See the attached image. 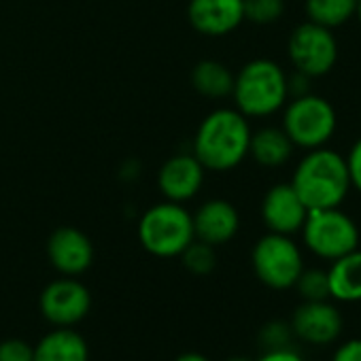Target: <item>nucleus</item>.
I'll return each instance as SVG.
<instances>
[{"label": "nucleus", "instance_id": "1", "mask_svg": "<svg viewBox=\"0 0 361 361\" xmlns=\"http://www.w3.org/2000/svg\"><path fill=\"white\" fill-rule=\"evenodd\" d=\"M251 132L238 109H217L200 121L192 153L211 172L234 170L249 157Z\"/></svg>", "mask_w": 361, "mask_h": 361}, {"label": "nucleus", "instance_id": "2", "mask_svg": "<svg viewBox=\"0 0 361 361\" xmlns=\"http://www.w3.org/2000/svg\"><path fill=\"white\" fill-rule=\"evenodd\" d=\"M291 188L308 211L340 207L353 190L346 157L329 147L306 151L293 170Z\"/></svg>", "mask_w": 361, "mask_h": 361}, {"label": "nucleus", "instance_id": "3", "mask_svg": "<svg viewBox=\"0 0 361 361\" xmlns=\"http://www.w3.org/2000/svg\"><path fill=\"white\" fill-rule=\"evenodd\" d=\"M232 98L247 119L270 117L289 100L287 73L274 60H251L234 75Z\"/></svg>", "mask_w": 361, "mask_h": 361}, {"label": "nucleus", "instance_id": "4", "mask_svg": "<svg viewBox=\"0 0 361 361\" xmlns=\"http://www.w3.org/2000/svg\"><path fill=\"white\" fill-rule=\"evenodd\" d=\"M194 238L192 213L178 202L153 204L138 221V240L155 257H178Z\"/></svg>", "mask_w": 361, "mask_h": 361}, {"label": "nucleus", "instance_id": "5", "mask_svg": "<svg viewBox=\"0 0 361 361\" xmlns=\"http://www.w3.org/2000/svg\"><path fill=\"white\" fill-rule=\"evenodd\" d=\"M283 109L281 128L298 149L310 151L327 147L338 130V113L334 104L312 92L287 100Z\"/></svg>", "mask_w": 361, "mask_h": 361}, {"label": "nucleus", "instance_id": "6", "mask_svg": "<svg viewBox=\"0 0 361 361\" xmlns=\"http://www.w3.org/2000/svg\"><path fill=\"white\" fill-rule=\"evenodd\" d=\"M304 247L323 262H334L355 249H359L361 232L357 221L340 207L308 211L302 226Z\"/></svg>", "mask_w": 361, "mask_h": 361}, {"label": "nucleus", "instance_id": "7", "mask_svg": "<svg viewBox=\"0 0 361 361\" xmlns=\"http://www.w3.org/2000/svg\"><path fill=\"white\" fill-rule=\"evenodd\" d=\"M251 264L255 276L270 289H291L304 270V255L291 236L268 232L262 236L253 251Z\"/></svg>", "mask_w": 361, "mask_h": 361}, {"label": "nucleus", "instance_id": "8", "mask_svg": "<svg viewBox=\"0 0 361 361\" xmlns=\"http://www.w3.org/2000/svg\"><path fill=\"white\" fill-rule=\"evenodd\" d=\"M289 62L298 73L308 75L310 79H319L329 75L340 58L338 39L334 30L323 28L312 22H304L293 28L287 43Z\"/></svg>", "mask_w": 361, "mask_h": 361}, {"label": "nucleus", "instance_id": "9", "mask_svg": "<svg viewBox=\"0 0 361 361\" xmlns=\"http://www.w3.org/2000/svg\"><path fill=\"white\" fill-rule=\"evenodd\" d=\"M90 308L92 293L75 276L58 279L49 283L41 293V312L49 323L58 327H71L83 321Z\"/></svg>", "mask_w": 361, "mask_h": 361}, {"label": "nucleus", "instance_id": "10", "mask_svg": "<svg viewBox=\"0 0 361 361\" xmlns=\"http://www.w3.org/2000/svg\"><path fill=\"white\" fill-rule=\"evenodd\" d=\"M342 312L329 300L302 302L291 317L293 336L314 346H327L336 342L342 334Z\"/></svg>", "mask_w": 361, "mask_h": 361}, {"label": "nucleus", "instance_id": "11", "mask_svg": "<svg viewBox=\"0 0 361 361\" xmlns=\"http://www.w3.org/2000/svg\"><path fill=\"white\" fill-rule=\"evenodd\" d=\"M204 172L207 168L194 153H178L161 164L157 172V188L166 200L185 204L202 190Z\"/></svg>", "mask_w": 361, "mask_h": 361}, {"label": "nucleus", "instance_id": "12", "mask_svg": "<svg viewBox=\"0 0 361 361\" xmlns=\"http://www.w3.org/2000/svg\"><path fill=\"white\" fill-rule=\"evenodd\" d=\"M308 209L291 183L272 185L262 200V221L268 232L293 236L302 230Z\"/></svg>", "mask_w": 361, "mask_h": 361}, {"label": "nucleus", "instance_id": "13", "mask_svg": "<svg viewBox=\"0 0 361 361\" xmlns=\"http://www.w3.org/2000/svg\"><path fill=\"white\" fill-rule=\"evenodd\" d=\"M47 257L60 274L79 276L94 262V245L77 228H58L47 240Z\"/></svg>", "mask_w": 361, "mask_h": 361}, {"label": "nucleus", "instance_id": "14", "mask_svg": "<svg viewBox=\"0 0 361 361\" xmlns=\"http://www.w3.org/2000/svg\"><path fill=\"white\" fill-rule=\"evenodd\" d=\"M188 20L204 37H226L245 22L243 0H190Z\"/></svg>", "mask_w": 361, "mask_h": 361}, {"label": "nucleus", "instance_id": "15", "mask_svg": "<svg viewBox=\"0 0 361 361\" xmlns=\"http://www.w3.org/2000/svg\"><path fill=\"white\" fill-rule=\"evenodd\" d=\"M194 219V236L211 247H219L230 243L240 230V215L236 207L228 200L213 198L200 204V209L192 215Z\"/></svg>", "mask_w": 361, "mask_h": 361}, {"label": "nucleus", "instance_id": "16", "mask_svg": "<svg viewBox=\"0 0 361 361\" xmlns=\"http://www.w3.org/2000/svg\"><path fill=\"white\" fill-rule=\"evenodd\" d=\"M329 264V298L344 304L361 302V249H355Z\"/></svg>", "mask_w": 361, "mask_h": 361}, {"label": "nucleus", "instance_id": "17", "mask_svg": "<svg viewBox=\"0 0 361 361\" xmlns=\"http://www.w3.org/2000/svg\"><path fill=\"white\" fill-rule=\"evenodd\" d=\"M35 361H90L85 338L71 327L49 331L35 346Z\"/></svg>", "mask_w": 361, "mask_h": 361}, {"label": "nucleus", "instance_id": "18", "mask_svg": "<svg viewBox=\"0 0 361 361\" xmlns=\"http://www.w3.org/2000/svg\"><path fill=\"white\" fill-rule=\"evenodd\" d=\"M293 149L295 147L283 128L266 126L251 132L249 155L264 168H279L287 164L293 155Z\"/></svg>", "mask_w": 361, "mask_h": 361}, {"label": "nucleus", "instance_id": "19", "mask_svg": "<svg viewBox=\"0 0 361 361\" xmlns=\"http://www.w3.org/2000/svg\"><path fill=\"white\" fill-rule=\"evenodd\" d=\"M192 85L204 98H228L232 96L234 73L217 60H202L192 71Z\"/></svg>", "mask_w": 361, "mask_h": 361}, {"label": "nucleus", "instance_id": "20", "mask_svg": "<svg viewBox=\"0 0 361 361\" xmlns=\"http://www.w3.org/2000/svg\"><path fill=\"white\" fill-rule=\"evenodd\" d=\"M304 11L308 22L336 30L355 18L357 0H306Z\"/></svg>", "mask_w": 361, "mask_h": 361}, {"label": "nucleus", "instance_id": "21", "mask_svg": "<svg viewBox=\"0 0 361 361\" xmlns=\"http://www.w3.org/2000/svg\"><path fill=\"white\" fill-rule=\"evenodd\" d=\"M295 291L304 302H319V300H331L329 298V281L327 270L323 268H306L295 281Z\"/></svg>", "mask_w": 361, "mask_h": 361}, {"label": "nucleus", "instance_id": "22", "mask_svg": "<svg viewBox=\"0 0 361 361\" xmlns=\"http://www.w3.org/2000/svg\"><path fill=\"white\" fill-rule=\"evenodd\" d=\"M183 259V266L192 272V274H198V276H204V274H211L217 266V255H215V247L202 243V240H192L190 247L178 255Z\"/></svg>", "mask_w": 361, "mask_h": 361}, {"label": "nucleus", "instance_id": "23", "mask_svg": "<svg viewBox=\"0 0 361 361\" xmlns=\"http://www.w3.org/2000/svg\"><path fill=\"white\" fill-rule=\"evenodd\" d=\"M245 22L257 26L276 24L285 13V0H243Z\"/></svg>", "mask_w": 361, "mask_h": 361}, {"label": "nucleus", "instance_id": "24", "mask_svg": "<svg viewBox=\"0 0 361 361\" xmlns=\"http://www.w3.org/2000/svg\"><path fill=\"white\" fill-rule=\"evenodd\" d=\"M291 338H293L291 323H285V321H270L259 331V342L266 350L287 348L291 346Z\"/></svg>", "mask_w": 361, "mask_h": 361}, {"label": "nucleus", "instance_id": "25", "mask_svg": "<svg viewBox=\"0 0 361 361\" xmlns=\"http://www.w3.org/2000/svg\"><path fill=\"white\" fill-rule=\"evenodd\" d=\"M0 361H35V346L18 338L5 340L0 342Z\"/></svg>", "mask_w": 361, "mask_h": 361}, {"label": "nucleus", "instance_id": "26", "mask_svg": "<svg viewBox=\"0 0 361 361\" xmlns=\"http://www.w3.org/2000/svg\"><path fill=\"white\" fill-rule=\"evenodd\" d=\"M346 157V168H348V176H350V188L361 194V138H357L348 153L344 155Z\"/></svg>", "mask_w": 361, "mask_h": 361}, {"label": "nucleus", "instance_id": "27", "mask_svg": "<svg viewBox=\"0 0 361 361\" xmlns=\"http://www.w3.org/2000/svg\"><path fill=\"white\" fill-rule=\"evenodd\" d=\"M331 361H361V338H350L342 342L334 350Z\"/></svg>", "mask_w": 361, "mask_h": 361}, {"label": "nucleus", "instance_id": "28", "mask_svg": "<svg viewBox=\"0 0 361 361\" xmlns=\"http://www.w3.org/2000/svg\"><path fill=\"white\" fill-rule=\"evenodd\" d=\"M310 77L304 75V73H293V75H287V90H289V98H298V96H304V94H310Z\"/></svg>", "mask_w": 361, "mask_h": 361}, {"label": "nucleus", "instance_id": "29", "mask_svg": "<svg viewBox=\"0 0 361 361\" xmlns=\"http://www.w3.org/2000/svg\"><path fill=\"white\" fill-rule=\"evenodd\" d=\"M257 361H306V359L298 350H293L291 346H287V348L266 350Z\"/></svg>", "mask_w": 361, "mask_h": 361}, {"label": "nucleus", "instance_id": "30", "mask_svg": "<svg viewBox=\"0 0 361 361\" xmlns=\"http://www.w3.org/2000/svg\"><path fill=\"white\" fill-rule=\"evenodd\" d=\"M176 361H211V359H207L200 353H183V355L176 357Z\"/></svg>", "mask_w": 361, "mask_h": 361}, {"label": "nucleus", "instance_id": "31", "mask_svg": "<svg viewBox=\"0 0 361 361\" xmlns=\"http://www.w3.org/2000/svg\"><path fill=\"white\" fill-rule=\"evenodd\" d=\"M355 18H357L359 24H361V0H357V13H355Z\"/></svg>", "mask_w": 361, "mask_h": 361}, {"label": "nucleus", "instance_id": "32", "mask_svg": "<svg viewBox=\"0 0 361 361\" xmlns=\"http://www.w3.org/2000/svg\"><path fill=\"white\" fill-rule=\"evenodd\" d=\"M228 361H251V359H245V357H232V359H228Z\"/></svg>", "mask_w": 361, "mask_h": 361}]
</instances>
